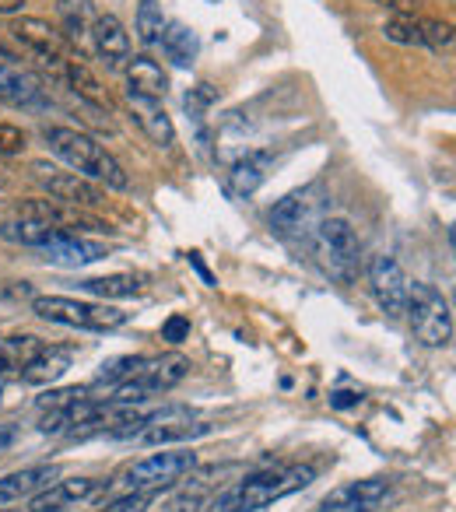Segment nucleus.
I'll return each mask as SVG.
<instances>
[{
    "label": "nucleus",
    "mask_w": 456,
    "mask_h": 512,
    "mask_svg": "<svg viewBox=\"0 0 456 512\" xmlns=\"http://www.w3.org/2000/svg\"><path fill=\"white\" fill-rule=\"evenodd\" d=\"M316 477L313 467L306 463H288V467H267L257 470V474H246L239 484L225 488L221 495H214L211 502H204V512H257L267 509L278 498H288L295 491L309 488Z\"/></svg>",
    "instance_id": "1"
},
{
    "label": "nucleus",
    "mask_w": 456,
    "mask_h": 512,
    "mask_svg": "<svg viewBox=\"0 0 456 512\" xmlns=\"http://www.w3.org/2000/svg\"><path fill=\"white\" fill-rule=\"evenodd\" d=\"M0 102L22 106V109L39 106V102H43V81H39L36 74L18 71V67L0 60Z\"/></svg>",
    "instance_id": "16"
},
{
    "label": "nucleus",
    "mask_w": 456,
    "mask_h": 512,
    "mask_svg": "<svg viewBox=\"0 0 456 512\" xmlns=\"http://www.w3.org/2000/svg\"><path fill=\"white\" fill-rule=\"evenodd\" d=\"M127 106H130L134 123L144 130V137H148L151 144H158V148H169V144L176 141V127H172V120H169V113L162 109V102L141 99V95L127 92Z\"/></svg>",
    "instance_id": "14"
},
{
    "label": "nucleus",
    "mask_w": 456,
    "mask_h": 512,
    "mask_svg": "<svg viewBox=\"0 0 456 512\" xmlns=\"http://www.w3.org/2000/svg\"><path fill=\"white\" fill-rule=\"evenodd\" d=\"M74 362V351L71 348H53V344H43V351H39L36 358H32L29 365L22 369V383L29 386H46V383H57L60 376H64L67 369H71Z\"/></svg>",
    "instance_id": "18"
},
{
    "label": "nucleus",
    "mask_w": 456,
    "mask_h": 512,
    "mask_svg": "<svg viewBox=\"0 0 456 512\" xmlns=\"http://www.w3.org/2000/svg\"><path fill=\"white\" fill-rule=\"evenodd\" d=\"M81 292L99 295L102 302H106V299H130V295L141 292V278H134V274H109V278H85V281H81Z\"/></svg>",
    "instance_id": "25"
},
{
    "label": "nucleus",
    "mask_w": 456,
    "mask_h": 512,
    "mask_svg": "<svg viewBox=\"0 0 456 512\" xmlns=\"http://www.w3.org/2000/svg\"><path fill=\"white\" fill-rule=\"evenodd\" d=\"M358 400H362V393H351V390L330 393V407H337V411H344V407H355Z\"/></svg>",
    "instance_id": "36"
},
{
    "label": "nucleus",
    "mask_w": 456,
    "mask_h": 512,
    "mask_svg": "<svg viewBox=\"0 0 456 512\" xmlns=\"http://www.w3.org/2000/svg\"><path fill=\"white\" fill-rule=\"evenodd\" d=\"M383 36L400 46H421L418 18H390V22L383 25Z\"/></svg>",
    "instance_id": "31"
},
{
    "label": "nucleus",
    "mask_w": 456,
    "mask_h": 512,
    "mask_svg": "<svg viewBox=\"0 0 456 512\" xmlns=\"http://www.w3.org/2000/svg\"><path fill=\"white\" fill-rule=\"evenodd\" d=\"M144 362L148 358H141V355H123V358H113V362H106L102 365V372L95 376V383L92 386H109V390H116L120 383H127V379H134L137 372L144 369Z\"/></svg>",
    "instance_id": "27"
},
{
    "label": "nucleus",
    "mask_w": 456,
    "mask_h": 512,
    "mask_svg": "<svg viewBox=\"0 0 456 512\" xmlns=\"http://www.w3.org/2000/svg\"><path fill=\"white\" fill-rule=\"evenodd\" d=\"M64 74H67V85L78 92V99H85L88 106H95V109H109V92L102 88V81L95 78V74L88 71L85 64H81V57L78 60H67Z\"/></svg>",
    "instance_id": "23"
},
{
    "label": "nucleus",
    "mask_w": 456,
    "mask_h": 512,
    "mask_svg": "<svg viewBox=\"0 0 456 512\" xmlns=\"http://www.w3.org/2000/svg\"><path fill=\"white\" fill-rule=\"evenodd\" d=\"M46 144L57 158H64L78 176L95 179V183L109 186V190H130V176L95 137L81 134L74 127H46Z\"/></svg>",
    "instance_id": "2"
},
{
    "label": "nucleus",
    "mask_w": 456,
    "mask_h": 512,
    "mask_svg": "<svg viewBox=\"0 0 456 512\" xmlns=\"http://www.w3.org/2000/svg\"><path fill=\"white\" fill-rule=\"evenodd\" d=\"M53 481H60L57 463H36V467H22L15 474H4L0 477V505H22L25 498L39 495Z\"/></svg>",
    "instance_id": "11"
},
{
    "label": "nucleus",
    "mask_w": 456,
    "mask_h": 512,
    "mask_svg": "<svg viewBox=\"0 0 456 512\" xmlns=\"http://www.w3.org/2000/svg\"><path fill=\"white\" fill-rule=\"evenodd\" d=\"M0 400H4V383H0Z\"/></svg>",
    "instance_id": "41"
},
{
    "label": "nucleus",
    "mask_w": 456,
    "mask_h": 512,
    "mask_svg": "<svg viewBox=\"0 0 456 512\" xmlns=\"http://www.w3.org/2000/svg\"><path fill=\"white\" fill-rule=\"evenodd\" d=\"M158 43H162L165 57H169L176 67H190L193 60H197V53H200L197 32L186 29L183 22H165V32H162V39H158Z\"/></svg>",
    "instance_id": "22"
},
{
    "label": "nucleus",
    "mask_w": 456,
    "mask_h": 512,
    "mask_svg": "<svg viewBox=\"0 0 456 512\" xmlns=\"http://www.w3.org/2000/svg\"><path fill=\"white\" fill-rule=\"evenodd\" d=\"M372 4L397 11V18H414V8H418V0H372Z\"/></svg>",
    "instance_id": "34"
},
{
    "label": "nucleus",
    "mask_w": 456,
    "mask_h": 512,
    "mask_svg": "<svg viewBox=\"0 0 456 512\" xmlns=\"http://www.w3.org/2000/svg\"><path fill=\"white\" fill-rule=\"evenodd\" d=\"M46 341H39L36 334H18V337H8V341H0V383L11 376H22V369L32 362V358L43 351Z\"/></svg>",
    "instance_id": "19"
},
{
    "label": "nucleus",
    "mask_w": 456,
    "mask_h": 512,
    "mask_svg": "<svg viewBox=\"0 0 456 512\" xmlns=\"http://www.w3.org/2000/svg\"><path fill=\"white\" fill-rule=\"evenodd\" d=\"M32 169L39 172L46 190L57 197V204H67V207H102L106 204V193H102L92 179L78 176V172H60L46 162H36Z\"/></svg>",
    "instance_id": "8"
},
{
    "label": "nucleus",
    "mask_w": 456,
    "mask_h": 512,
    "mask_svg": "<svg viewBox=\"0 0 456 512\" xmlns=\"http://www.w3.org/2000/svg\"><path fill=\"white\" fill-rule=\"evenodd\" d=\"M0 60L8 64V60H15V53H11V46H4V39H0Z\"/></svg>",
    "instance_id": "39"
},
{
    "label": "nucleus",
    "mask_w": 456,
    "mask_h": 512,
    "mask_svg": "<svg viewBox=\"0 0 456 512\" xmlns=\"http://www.w3.org/2000/svg\"><path fill=\"white\" fill-rule=\"evenodd\" d=\"M197 467V453L193 449H162V453H151L144 460L123 467L113 481H106L109 491L116 495H127V491H151L162 488V484H176L179 477H186Z\"/></svg>",
    "instance_id": "4"
},
{
    "label": "nucleus",
    "mask_w": 456,
    "mask_h": 512,
    "mask_svg": "<svg viewBox=\"0 0 456 512\" xmlns=\"http://www.w3.org/2000/svg\"><path fill=\"white\" fill-rule=\"evenodd\" d=\"M57 15L64 22V36L71 43H78L81 36L92 32V22H95V8L92 0H57Z\"/></svg>",
    "instance_id": "24"
},
{
    "label": "nucleus",
    "mask_w": 456,
    "mask_h": 512,
    "mask_svg": "<svg viewBox=\"0 0 456 512\" xmlns=\"http://www.w3.org/2000/svg\"><path fill=\"white\" fill-rule=\"evenodd\" d=\"M207 102H214L211 85H197V92L186 95V109H200V106H207Z\"/></svg>",
    "instance_id": "35"
},
{
    "label": "nucleus",
    "mask_w": 456,
    "mask_h": 512,
    "mask_svg": "<svg viewBox=\"0 0 456 512\" xmlns=\"http://www.w3.org/2000/svg\"><path fill=\"white\" fill-rule=\"evenodd\" d=\"M390 495V484L383 477H369V481H355L348 488L334 491L316 512H376V505Z\"/></svg>",
    "instance_id": "12"
},
{
    "label": "nucleus",
    "mask_w": 456,
    "mask_h": 512,
    "mask_svg": "<svg viewBox=\"0 0 456 512\" xmlns=\"http://www.w3.org/2000/svg\"><path fill=\"white\" fill-rule=\"evenodd\" d=\"M25 8V0H0V15H18Z\"/></svg>",
    "instance_id": "38"
},
{
    "label": "nucleus",
    "mask_w": 456,
    "mask_h": 512,
    "mask_svg": "<svg viewBox=\"0 0 456 512\" xmlns=\"http://www.w3.org/2000/svg\"><path fill=\"white\" fill-rule=\"evenodd\" d=\"M134 29H137V39L144 46H155L165 32V15H162V4L158 0H141V8H137V18H134Z\"/></svg>",
    "instance_id": "26"
},
{
    "label": "nucleus",
    "mask_w": 456,
    "mask_h": 512,
    "mask_svg": "<svg viewBox=\"0 0 456 512\" xmlns=\"http://www.w3.org/2000/svg\"><path fill=\"white\" fill-rule=\"evenodd\" d=\"M127 92L141 95V99L162 102L165 92H169V74H165L151 57H134L127 64Z\"/></svg>",
    "instance_id": "17"
},
{
    "label": "nucleus",
    "mask_w": 456,
    "mask_h": 512,
    "mask_svg": "<svg viewBox=\"0 0 456 512\" xmlns=\"http://www.w3.org/2000/svg\"><path fill=\"white\" fill-rule=\"evenodd\" d=\"M144 512H204V491L186 488V491H172V495H165V498L158 495Z\"/></svg>",
    "instance_id": "28"
},
{
    "label": "nucleus",
    "mask_w": 456,
    "mask_h": 512,
    "mask_svg": "<svg viewBox=\"0 0 456 512\" xmlns=\"http://www.w3.org/2000/svg\"><path fill=\"white\" fill-rule=\"evenodd\" d=\"M313 190H292L288 197H281L278 204L271 207V228L278 232H295L302 228L309 218H313Z\"/></svg>",
    "instance_id": "20"
},
{
    "label": "nucleus",
    "mask_w": 456,
    "mask_h": 512,
    "mask_svg": "<svg viewBox=\"0 0 456 512\" xmlns=\"http://www.w3.org/2000/svg\"><path fill=\"white\" fill-rule=\"evenodd\" d=\"M25 148H29L25 130L15 123H0V155H22Z\"/></svg>",
    "instance_id": "32"
},
{
    "label": "nucleus",
    "mask_w": 456,
    "mask_h": 512,
    "mask_svg": "<svg viewBox=\"0 0 456 512\" xmlns=\"http://www.w3.org/2000/svg\"><path fill=\"white\" fill-rule=\"evenodd\" d=\"M421 46H432V50H449L453 46V25L442 22V18H418Z\"/></svg>",
    "instance_id": "29"
},
{
    "label": "nucleus",
    "mask_w": 456,
    "mask_h": 512,
    "mask_svg": "<svg viewBox=\"0 0 456 512\" xmlns=\"http://www.w3.org/2000/svg\"><path fill=\"white\" fill-rule=\"evenodd\" d=\"M99 488H106V481H99V477H67V481H53L50 488H43L39 495L29 498V512H64L78 502H88Z\"/></svg>",
    "instance_id": "9"
},
{
    "label": "nucleus",
    "mask_w": 456,
    "mask_h": 512,
    "mask_svg": "<svg viewBox=\"0 0 456 512\" xmlns=\"http://www.w3.org/2000/svg\"><path fill=\"white\" fill-rule=\"evenodd\" d=\"M407 320L411 330L425 348H446L453 341V313H449V302L439 288L425 285V281H414L407 288Z\"/></svg>",
    "instance_id": "5"
},
{
    "label": "nucleus",
    "mask_w": 456,
    "mask_h": 512,
    "mask_svg": "<svg viewBox=\"0 0 456 512\" xmlns=\"http://www.w3.org/2000/svg\"><path fill=\"white\" fill-rule=\"evenodd\" d=\"M316 246L327 256L330 271H337L341 278L362 253V242H358V232L348 218H323L320 228H316Z\"/></svg>",
    "instance_id": "7"
},
{
    "label": "nucleus",
    "mask_w": 456,
    "mask_h": 512,
    "mask_svg": "<svg viewBox=\"0 0 456 512\" xmlns=\"http://www.w3.org/2000/svg\"><path fill=\"white\" fill-rule=\"evenodd\" d=\"M4 172H8V169H4V165H0V186L8 183V176H4Z\"/></svg>",
    "instance_id": "40"
},
{
    "label": "nucleus",
    "mask_w": 456,
    "mask_h": 512,
    "mask_svg": "<svg viewBox=\"0 0 456 512\" xmlns=\"http://www.w3.org/2000/svg\"><path fill=\"white\" fill-rule=\"evenodd\" d=\"M8 32L22 46H29L32 53L46 57V64H50V60H64V36H60L46 18H15Z\"/></svg>",
    "instance_id": "13"
},
{
    "label": "nucleus",
    "mask_w": 456,
    "mask_h": 512,
    "mask_svg": "<svg viewBox=\"0 0 456 512\" xmlns=\"http://www.w3.org/2000/svg\"><path fill=\"white\" fill-rule=\"evenodd\" d=\"M158 495H162V491H155V488L151 491H127V495H116L113 502H106L95 512H144Z\"/></svg>",
    "instance_id": "30"
},
{
    "label": "nucleus",
    "mask_w": 456,
    "mask_h": 512,
    "mask_svg": "<svg viewBox=\"0 0 456 512\" xmlns=\"http://www.w3.org/2000/svg\"><path fill=\"white\" fill-rule=\"evenodd\" d=\"M92 43L106 67H120L123 60H130V36L116 15H95Z\"/></svg>",
    "instance_id": "15"
},
{
    "label": "nucleus",
    "mask_w": 456,
    "mask_h": 512,
    "mask_svg": "<svg viewBox=\"0 0 456 512\" xmlns=\"http://www.w3.org/2000/svg\"><path fill=\"white\" fill-rule=\"evenodd\" d=\"M11 442H15V425H4V428H0V456L8 453Z\"/></svg>",
    "instance_id": "37"
},
{
    "label": "nucleus",
    "mask_w": 456,
    "mask_h": 512,
    "mask_svg": "<svg viewBox=\"0 0 456 512\" xmlns=\"http://www.w3.org/2000/svg\"><path fill=\"white\" fill-rule=\"evenodd\" d=\"M162 341H169V344L190 341V320H186V316H169V320L162 323Z\"/></svg>",
    "instance_id": "33"
},
{
    "label": "nucleus",
    "mask_w": 456,
    "mask_h": 512,
    "mask_svg": "<svg viewBox=\"0 0 456 512\" xmlns=\"http://www.w3.org/2000/svg\"><path fill=\"white\" fill-rule=\"evenodd\" d=\"M36 253L53 267H88V264H99L102 256H106V246L92 239H81L74 232H60L57 239L39 246Z\"/></svg>",
    "instance_id": "10"
},
{
    "label": "nucleus",
    "mask_w": 456,
    "mask_h": 512,
    "mask_svg": "<svg viewBox=\"0 0 456 512\" xmlns=\"http://www.w3.org/2000/svg\"><path fill=\"white\" fill-rule=\"evenodd\" d=\"M32 313L46 323L92 330V334H109V330H120L127 323V313H120V309L106 306V302L71 299V295H39V299H32Z\"/></svg>",
    "instance_id": "3"
},
{
    "label": "nucleus",
    "mask_w": 456,
    "mask_h": 512,
    "mask_svg": "<svg viewBox=\"0 0 456 512\" xmlns=\"http://www.w3.org/2000/svg\"><path fill=\"white\" fill-rule=\"evenodd\" d=\"M369 285H372V295H376L379 309H383L390 320H400L407 309V288H411V281H407L404 267L393 260V256H372L369 264Z\"/></svg>",
    "instance_id": "6"
},
{
    "label": "nucleus",
    "mask_w": 456,
    "mask_h": 512,
    "mask_svg": "<svg viewBox=\"0 0 456 512\" xmlns=\"http://www.w3.org/2000/svg\"><path fill=\"white\" fill-rule=\"evenodd\" d=\"M271 165H274V158L267 155V151H250V155H243L236 165H232V190L243 193V197L257 193L260 186L267 183Z\"/></svg>",
    "instance_id": "21"
}]
</instances>
